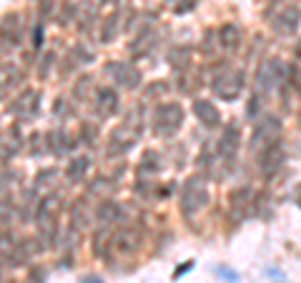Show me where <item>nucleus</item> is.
I'll list each match as a JSON object with an SVG mask.
<instances>
[{
    "label": "nucleus",
    "instance_id": "1",
    "mask_svg": "<svg viewBox=\"0 0 301 283\" xmlns=\"http://www.w3.org/2000/svg\"><path fill=\"white\" fill-rule=\"evenodd\" d=\"M244 70H234L226 66V60H218L211 70V86H214V93L221 98V100H234L238 98L241 88H244Z\"/></svg>",
    "mask_w": 301,
    "mask_h": 283
},
{
    "label": "nucleus",
    "instance_id": "2",
    "mask_svg": "<svg viewBox=\"0 0 301 283\" xmlns=\"http://www.w3.org/2000/svg\"><path fill=\"white\" fill-rule=\"evenodd\" d=\"M266 20L274 26L276 33L291 36V33H296V28L301 23V8L296 3H286V0H274L266 8Z\"/></svg>",
    "mask_w": 301,
    "mask_h": 283
},
{
    "label": "nucleus",
    "instance_id": "3",
    "mask_svg": "<svg viewBox=\"0 0 301 283\" xmlns=\"http://www.w3.org/2000/svg\"><path fill=\"white\" fill-rule=\"evenodd\" d=\"M184 126V108L181 103H158L150 113V128L156 136H174Z\"/></svg>",
    "mask_w": 301,
    "mask_h": 283
},
{
    "label": "nucleus",
    "instance_id": "4",
    "mask_svg": "<svg viewBox=\"0 0 301 283\" xmlns=\"http://www.w3.org/2000/svg\"><path fill=\"white\" fill-rule=\"evenodd\" d=\"M206 206H208V186L198 176L188 178L184 183V188H181V210H184V216L191 218L198 210H204Z\"/></svg>",
    "mask_w": 301,
    "mask_h": 283
},
{
    "label": "nucleus",
    "instance_id": "5",
    "mask_svg": "<svg viewBox=\"0 0 301 283\" xmlns=\"http://www.w3.org/2000/svg\"><path fill=\"white\" fill-rule=\"evenodd\" d=\"M276 140H281V120L278 118H264L261 123H256L251 138H248V153L251 156H261L268 146H274Z\"/></svg>",
    "mask_w": 301,
    "mask_h": 283
},
{
    "label": "nucleus",
    "instance_id": "6",
    "mask_svg": "<svg viewBox=\"0 0 301 283\" xmlns=\"http://www.w3.org/2000/svg\"><path fill=\"white\" fill-rule=\"evenodd\" d=\"M106 76H110L116 83H120L128 90H136L140 86V80H143V76H140V70L136 66L120 63V60H113L110 66H106Z\"/></svg>",
    "mask_w": 301,
    "mask_h": 283
},
{
    "label": "nucleus",
    "instance_id": "7",
    "mask_svg": "<svg viewBox=\"0 0 301 283\" xmlns=\"http://www.w3.org/2000/svg\"><path fill=\"white\" fill-rule=\"evenodd\" d=\"M136 138H138V133H136L133 128H128L126 123H120V126L113 128V133H110V138H108L106 153H108V156H123L126 150L133 148Z\"/></svg>",
    "mask_w": 301,
    "mask_h": 283
},
{
    "label": "nucleus",
    "instance_id": "8",
    "mask_svg": "<svg viewBox=\"0 0 301 283\" xmlns=\"http://www.w3.org/2000/svg\"><path fill=\"white\" fill-rule=\"evenodd\" d=\"M0 38L8 46H20V38H23V16L20 13H10L0 20Z\"/></svg>",
    "mask_w": 301,
    "mask_h": 283
},
{
    "label": "nucleus",
    "instance_id": "9",
    "mask_svg": "<svg viewBox=\"0 0 301 283\" xmlns=\"http://www.w3.org/2000/svg\"><path fill=\"white\" fill-rule=\"evenodd\" d=\"M284 156H286V150H284L281 140H276L274 146H268V148L258 156V158H261V173H264V178H271V176L281 168Z\"/></svg>",
    "mask_w": 301,
    "mask_h": 283
},
{
    "label": "nucleus",
    "instance_id": "10",
    "mask_svg": "<svg viewBox=\"0 0 301 283\" xmlns=\"http://www.w3.org/2000/svg\"><path fill=\"white\" fill-rule=\"evenodd\" d=\"M194 116H196V120H198L201 126H206V128H218V126H221V113H218V108H216L211 100H206V98L194 100Z\"/></svg>",
    "mask_w": 301,
    "mask_h": 283
},
{
    "label": "nucleus",
    "instance_id": "11",
    "mask_svg": "<svg viewBox=\"0 0 301 283\" xmlns=\"http://www.w3.org/2000/svg\"><path fill=\"white\" fill-rule=\"evenodd\" d=\"M231 210H234V220H241L246 213H251V203H254V190L248 186H241L236 190H231L228 196Z\"/></svg>",
    "mask_w": 301,
    "mask_h": 283
},
{
    "label": "nucleus",
    "instance_id": "12",
    "mask_svg": "<svg viewBox=\"0 0 301 283\" xmlns=\"http://www.w3.org/2000/svg\"><path fill=\"white\" fill-rule=\"evenodd\" d=\"M238 143H241L238 128H236V126H226V128H224V133H221V138H218L216 150H218V156H221V158L234 160V156H236V150H238Z\"/></svg>",
    "mask_w": 301,
    "mask_h": 283
},
{
    "label": "nucleus",
    "instance_id": "13",
    "mask_svg": "<svg viewBox=\"0 0 301 283\" xmlns=\"http://www.w3.org/2000/svg\"><path fill=\"white\" fill-rule=\"evenodd\" d=\"M93 106H96V110H98L103 118L113 116V113L118 110V96H116V90H110V88H98V90H96V98H93Z\"/></svg>",
    "mask_w": 301,
    "mask_h": 283
},
{
    "label": "nucleus",
    "instance_id": "14",
    "mask_svg": "<svg viewBox=\"0 0 301 283\" xmlns=\"http://www.w3.org/2000/svg\"><path fill=\"white\" fill-rule=\"evenodd\" d=\"M241 38H244V30H241L238 23H224L218 28V43L226 50H236L241 46Z\"/></svg>",
    "mask_w": 301,
    "mask_h": 283
},
{
    "label": "nucleus",
    "instance_id": "15",
    "mask_svg": "<svg viewBox=\"0 0 301 283\" xmlns=\"http://www.w3.org/2000/svg\"><path fill=\"white\" fill-rule=\"evenodd\" d=\"M88 223H90V208H88V203L83 198H78L70 206V228L83 230V228H88Z\"/></svg>",
    "mask_w": 301,
    "mask_h": 283
},
{
    "label": "nucleus",
    "instance_id": "16",
    "mask_svg": "<svg viewBox=\"0 0 301 283\" xmlns=\"http://www.w3.org/2000/svg\"><path fill=\"white\" fill-rule=\"evenodd\" d=\"M118 216H120V206H118L116 200H103V203L96 208V223H98V226L110 228V223H116Z\"/></svg>",
    "mask_w": 301,
    "mask_h": 283
},
{
    "label": "nucleus",
    "instance_id": "17",
    "mask_svg": "<svg viewBox=\"0 0 301 283\" xmlns=\"http://www.w3.org/2000/svg\"><path fill=\"white\" fill-rule=\"evenodd\" d=\"M191 56H194L191 46H174V48L168 50V63H171L176 70H184V68L191 66Z\"/></svg>",
    "mask_w": 301,
    "mask_h": 283
},
{
    "label": "nucleus",
    "instance_id": "18",
    "mask_svg": "<svg viewBox=\"0 0 301 283\" xmlns=\"http://www.w3.org/2000/svg\"><path fill=\"white\" fill-rule=\"evenodd\" d=\"M138 240H140V236H138V230L130 228V226H126L123 230H118V233L113 236V246H116L118 250H130V248L138 246Z\"/></svg>",
    "mask_w": 301,
    "mask_h": 283
},
{
    "label": "nucleus",
    "instance_id": "19",
    "mask_svg": "<svg viewBox=\"0 0 301 283\" xmlns=\"http://www.w3.org/2000/svg\"><path fill=\"white\" fill-rule=\"evenodd\" d=\"M86 170H88V158H73L68 163V168H66V178L70 183H80L83 176H86Z\"/></svg>",
    "mask_w": 301,
    "mask_h": 283
},
{
    "label": "nucleus",
    "instance_id": "20",
    "mask_svg": "<svg viewBox=\"0 0 301 283\" xmlns=\"http://www.w3.org/2000/svg\"><path fill=\"white\" fill-rule=\"evenodd\" d=\"M156 170H158V156L148 150V153L143 156L140 166H138V178H143V176H156Z\"/></svg>",
    "mask_w": 301,
    "mask_h": 283
},
{
    "label": "nucleus",
    "instance_id": "21",
    "mask_svg": "<svg viewBox=\"0 0 301 283\" xmlns=\"http://www.w3.org/2000/svg\"><path fill=\"white\" fill-rule=\"evenodd\" d=\"M218 48H221V43H218V30H206V33H204V40H201L204 56H214Z\"/></svg>",
    "mask_w": 301,
    "mask_h": 283
},
{
    "label": "nucleus",
    "instance_id": "22",
    "mask_svg": "<svg viewBox=\"0 0 301 283\" xmlns=\"http://www.w3.org/2000/svg\"><path fill=\"white\" fill-rule=\"evenodd\" d=\"M116 33H118V16L113 13L110 18H106V20H103V30H100V43H110V40L116 38Z\"/></svg>",
    "mask_w": 301,
    "mask_h": 283
},
{
    "label": "nucleus",
    "instance_id": "23",
    "mask_svg": "<svg viewBox=\"0 0 301 283\" xmlns=\"http://www.w3.org/2000/svg\"><path fill=\"white\" fill-rule=\"evenodd\" d=\"M216 153H218L216 148H211V146H204V148H201V156H198V168L211 173V168L216 166V163H214V160H216Z\"/></svg>",
    "mask_w": 301,
    "mask_h": 283
},
{
    "label": "nucleus",
    "instance_id": "24",
    "mask_svg": "<svg viewBox=\"0 0 301 283\" xmlns=\"http://www.w3.org/2000/svg\"><path fill=\"white\" fill-rule=\"evenodd\" d=\"M148 38H150V28L146 26V28L140 30V36L130 43V53H133V56H143V50H146V46H148Z\"/></svg>",
    "mask_w": 301,
    "mask_h": 283
},
{
    "label": "nucleus",
    "instance_id": "25",
    "mask_svg": "<svg viewBox=\"0 0 301 283\" xmlns=\"http://www.w3.org/2000/svg\"><path fill=\"white\" fill-rule=\"evenodd\" d=\"M288 86L301 93V58H294V63L288 66Z\"/></svg>",
    "mask_w": 301,
    "mask_h": 283
},
{
    "label": "nucleus",
    "instance_id": "26",
    "mask_svg": "<svg viewBox=\"0 0 301 283\" xmlns=\"http://www.w3.org/2000/svg\"><path fill=\"white\" fill-rule=\"evenodd\" d=\"M90 88H93V78H88V76H83V78H80V80L76 83V88H73V96H76L78 100H86V98L90 96V93H88Z\"/></svg>",
    "mask_w": 301,
    "mask_h": 283
},
{
    "label": "nucleus",
    "instance_id": "27",
    "mask_svg": "<svg viewBox=\"0 0 301 283\" xmlns=\"http://www.w3.org/2000/svg\"><path fill=\"white\" fill-rule=\"evenodd\" d=\"M168 90H171L168 80H156V83H150V86L146 88V98H161V96L168 93Z\"/></svg>",
    "mask_w": 301,
    "mask_h": 283
},
{
    "label": "nucleus",
    "instance_id": "28",
    "mask_svg": "<svg viewBox=\"0 0 301 283\" xmlns=\"http://www.w3.org/2000/svg\"><path fill=\"white\" fill-rule=\"evenodd\" d=\"M16 218V203L13 200H0V223H10Z\"/></svg>",
    "mask_w": 301,
    "mask_h": 283
},
{
    "label": "nucleus",
    "instance_id": "29",
    "mask_svg": "<svg viewBox=\"0 0 301 283\" xmlns=\"http://www.w3.org/2000/svg\"><path fill=\"white\" fill-rule=\"evenodd\" d=\"M46 278H48V270H46L43 266H33V268L28 270L26 283H46Z\"/></svg>",
    "mask_w": 301,
    "mask_h": 283
},
{
    "label": "nucleus",
    "instance_id": "30",
    "mask_svg": "<svg viewBox=\"0 0 301 283\" xmlns=\"http://www.w3.org/2000/svg\"><path fill=\"white\" fill-rule=\"evenodd\" d=\"M261 106H264V98H261V96H251V98H248V106H246V118H248V120L256 118L258 110H261Z\"/></svg>",
    "mask_w": 301,
    "mask_h": 283
},
{
    "label": "nucleus",
    "instance_id": "31",
    "mask_svg": "<svg viewBox=\"0 0 301 283\" xmlns=\"http://www.w3.org/2000/svg\"><path fill=\"white\" fill-rule=\"evenodd\" d=\"M43 48V23H36L33 26V50H40Z\"/></svg>",
    "mask_w": 301,
    "mask_h": 283
},
{
    "label": "nucleus",
    "instance_id": "32",
    "mask_svg": "<svg viewBox=\"0 0 301 283\" xmlns=\"http://www.w3.org/2000/svg\"><path fill=\"white\" fill-rule=\"evenodd\" d=\"M216 273H218L224 280H228V283H238V273H236V270H231V268H226V266H218V268H216Z\"/></svg>",
    "mask_w": 301,
    "mask_h": 283
},
{
    "label": "nucleus",
    "instance_id": "33",
    "mask_svg": "<svg viewBox=\"0 0 301 283\" xmlns=\"http://www.w3.org/2000/svg\"><path fill=\"white\" fill-rule=\"evenodd\" d=\"M80 140L90 146V143L96 140V128H93V126H88V123H83V128H80Z\"/></svg>",
    "mask_w": 301,
    "mask_h": 283
},
{
    "label": "nucleus",
    "instance_id": "34",
    "mask_svg": "<svg viewBox=\"0 0 301 283\" xmlns=\"http://www.w3.org/2000/svg\"><path fill=\"white\" fill-rule=\"evenodd\" d=\"M108 188H110V186H108V180H103V178H98V180H93V186H90L88 190H90L93 196H103V193H106Z\"/></svg>",
    "mask_w": 301,
    "mask_h": 283
},
{
    "label": "nucleus",
    "instance_id": "35",
    "mask_svg": "<svg viewBox=\"0 0 301 283\" xmlns=\"http://www.w3.org/2000/svg\"><path fill=\"white\" fill-rule=\"evenodd\" d=\"M53 63H56V56L48 53V56L43 58V66H40V78H48V70L53 68Z\"/></svg>",
    "mask_w": 301,
    "mask_h": 283
},
{
    "label": "nucleus",
    "instance_id": "36",
    "mask_svg": "<svg viewBox=\"0 0 301 283\" xmlns=\"http://www.w3.org/2000/svg\"><path fill=\"white\" fill-rule=\"evenodd\" d=\"M191 268H194V260H184V266H178V268H176L174 278H181V276H184L186 270H191Z\"/></svg>",
    "mask_w": 301,
    "mask_h": 283
},
{
    "label": "nucleus",
    "instance_id": "37",
    "mask_svg": "<svg viewBox=\"0 0 301 283\" xmlns=\"http://www.w3.org/2000/svg\"><path fill=\"white\" fill-rule=\"evenodd\" d=\"M181 3L184 6H176V13H186V10H191L196 3H194V0H181Z\"/></svg>",
    "mask_w": 301,
    "mask_h": 283
},
{
    "label": "nucleus",
    "instance_id": "38",
    "mask_svg": "<svg viewBox=\"0 0 301 283\" xmlns=\"http://www.w3.org/2000/svg\"><path fill=\"white\" fill-rule=\"evenodd\" d=\"M38 140H40V133H36V136H33V143H38ZM30 150H33V153H36V156H38V153H40V148H38V146H33V148H30Z\"/></svg>",
    "mask_w": 301,
    "mask_h": 283
},
{
    "label": "nucleus",
    "instance_id": "39",
    "mask_svg": "<svg viewBox=\"0 0 301 283\" xmlns=\"http://www.w3.org/2000/svg\"><path fill=\"white\" fill-rule=\"evenodd\" d=\"M294 58H301V40H298L296 48H294Z\"/></svg>",
    "mask_w": 301,
    "mask_h": 283
},
{
    "label": "nucleus",
    "instance_id": "40",
    "mask_svg": "<svg viewBox=\"0 0 301 283\" xmlns=\"http://www.w3.org/2000/svg\"><path fill=\"white\" fill-rule=\"evenodd\" d=\"M80 283H103V280H100V278H96V276H93V278H83V280H80Z\"/></svg>",
    "mask_w": 301,
    "mask_h": 283
},
{
    "label": "nucleus",
    "instance_id": "41",
    "mask_svg": "<svg viewBox=\"0 0 301 283\" xmlns=\"http://www.w3.org/2000/svg\"><path fill=\"white\" fill-rule=\"evenodd\" d=\"M0 98H3V86H0Z\"/></svg>",
    "mask_w": 301,
    "mask_h": 283
},
{
    "label": "nucleus",
    "instance_id": "42",
    "mask_svg": "<svg viewBox=\"0 0 301 283\" xmlns=\"http://www.w3.org/2000/svg\"><path fill=\"white\" fill-rule=\"evenodd\" d=\"M103 3H113V0H103Z\"/></svg>",
    "mask_w": 301,
    "mask_h": 283
}]
</instances>
